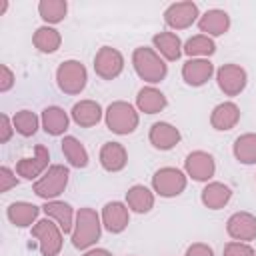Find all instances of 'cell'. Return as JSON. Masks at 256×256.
<instances>
[{"instance_id":"cell-1","label":"cell","mask_w":256,"mask_h":256,"mask_svg":"<svg viewBox=\"0 0 256 256\" xmlns=\"http://www.w3.org/2000/svg\"><path fill=\"white\" fill-rule=\"evenodd\" d=\"M102 218L100 214L94 210V208H78L76 212V220H74V228H72V234H70V240H72V246L76 250H90L98 240H100V234H102Z\"/></svg>"},{"instance_id":"cell-2","label":"cell","mask_w":256,"mask_h":256,"mask_svg":"<svg viewBox=\"0 0 256 256\" xmlns=\"http://www.w3.org/2000/svg\"><path fill=\"white\" fill-rule=\"evenodd\" d=\"M132 66L140 80H144L148 86H154L162 82L168 74L166 60L150 46H138L132 52Z\"/></svg>"},{"instance_id":"cell-3","label":"cell","mask_w":256,"mask_h":256,"mask_svg":"<svg viewBox=\"0 0 256 256\" xmlns=\"http://www.w3.org/2000/svg\"><path fill=\"white\" fill-rule=\"evenodd\" d=\"M104 122H106V128L118 136L132 134L140 124L138 108L126 100H114L104 110Z\"/></svg>"},{"instance_id":"cell-4","label":"cell","mask_w":256,"mask_h":256,"mask_svg":"<svg viewBox=\"0 0 256 256\" xmlns=\"http://www.w3.org/2000/svg\"><path fill=\"white\" fill-rule=\"evenodd\" d=\"M70 180V170L64 164H50V168L32 184V190L42 200H58V196L66 190Z\"/></svg>"},{"instance_id":"cell-5","label":"cell","mask_w":256,"mask_h":256,"mask_svg":"<svg viewBox=\"0 0 256 256\" xmlns=\"http://www.w3.org/2000/svg\"><path fill=\"white\" fill-rule=\"evenodd\" d=\"M88 84V70L80 60H64L56 68V86L68 96L80 94Z\"/></svg>"},{"instance_id":"cell-6","label":"cell","mask_w":256,"mask_h":256,"mask_svg":"<svg viewBox=\"0 0 256 256\" xmlns=\"http://www.w3.org/2000/svg\"><path fill=\"white\" fill-rule=\"evenodd\" d=\"M188 176L184 170L176 166H164L158 168L152 176V190L160 198H176L186 190Z\"/></svg>"},{"instance_id":"cell-7","label":"cell","mask_w":256,"mask_h":256,"mask_svg":"<svg viewBox=\"0 0 256 256\" xmlns=\"http://www.w3.org/2000/svg\"><path fill=\"white\" fill-rule=\"evenodd\" d=\"M32 236L38 240V248H40L42 256H58L60 254L62 244H64V232L52 218L38 220L32 226Z\"/></svg>"},{"instance_id":"cell-8","label":"cell","mask_w":256,"mask_h":256,"mask_svg":"<svg viewBox=\"0 0 256 256\" xmlns=\"http://www.w3.org/2000/svg\"><path fill=\"white\" fill-rule=\"evenodd\" d=\"M184 172L188 178L196 182H210L216 174V162L214 156L206 150H192L184 158Z\"/></svg>"},{"instance_id":"cell-9","label":"cell","mask_w":256,"mask_h":256,"mask_svg":"<svg viewBox=\"0 0 256 256\" xmlns=\"http://www.w3.org/2000/svg\"><path fill=\"white\" fill-rule=\"evenodd\" d=\"M216 84L224 96H238L248 84V74L240 64H222L216 70Z\"/></svg>"},{"instance_id":"cell-10","label":"cell","mask_w":256,"mask_h":256,"mask_svg":"<svg viewBox=\"0 0 256 256\" xmlns=\"http://www.w3.org/2000/svg\"><path fill=\"white\" fill-rule=\"evenodd\" d=\"M50 168V150L44 144L34 146L32 156H24L16 162V174L24 180H38Z\"/></svg>"},{"instance_id":"cell-11","label":"cell","mask_w":256,"mask_h":256,"mask_svg":"<svg viewBox=\"0 0 256 256\" xmlns=\"http://www.w3.org/2000/svg\"><path fill=\"white\" fill-rule=\"evenodd\" d=\"M124 70V56L118 48L102 46L94 56V72L102 80H114Z\"/></svg>"},{"instance_id":"cell-12","label":"cell","mask_w":256,"mask_h":256,"mask_svg":"<svg viewBox=\"0 0 256 256\" xmlns=\"http://www.w3.org/2000/svg\"><path fill=\"white\" fill-rule=\"evenodd\" d=\"M200 12H198V4L192 0H184V2H174L164 10V22L168 28L172 30H186L190 28L194 22H198Z\"/></svg>"},{"instance_id":"cell-13","label":"cell","mask_w":256,"mask_h":256,"mask_svg":"<svg viewBox=\"0 0 256 256\" xmlns=\"http://www.w3.org/2000/svg\"><path fill=\"white\" fill-rule=\"evenodd\" d=\"M100 218H102V226L110 234H122L130 224V208L120 200H112L104 204Z\"/></svg>"},{"instance_id":"cell-14","label":"cell","mask_w":256,"mask_h":256,"mask_svg":"<svg viewBox=\"0 0 256 256\" xmlns=\"http://www.w3.org/2000/svg\"><path fill=\"white\" fill-rule=\"evenodd\" d=\"M214 74L216 68L210 62V58H188L182 64V80L192 88L204 86Z\"/></svg>"},{"instance_id":"cell-15","label":"cell","mask_w":256,"mask_h":256,"mask_svg":"<svg viewBox=\"0 0 256 256\" xmlns=\"http://www.w3.org/2000/svg\"><path fill=\"white\" fill-rule=\"evenodd\" d=\"M226 234L236 242L256 240V216L250 212H234L226 220Z\"/></svg>"},{"instance_id":"cell-16","label":"cell","mask_w":256,"mask_h":256,"mask_svg":"<svg viewBox=\"0 0 256 256\" xmlns=\"http://www.w3.org/2000/svg\"><path fill=\"white\" fill-rule=\"evenodd\" d=\"M70 118L80 128H92V126H96L104 118V110H102L100 102L86 98V100H80V102H76L72 106Z\"/></svg>"},{"instance_id":"cell-17","label":"cell","mask_w":256,"mask_h":256,"mask_svg":"<svg viewBox=\"0 0 256 256\" xmlns=\"http://www.w3.org/2000/svg\"><path fill=\"white\" fill-rule=\"evenodd\" d=\"M198 30L204 36H222L230 30V16L222 8H210L198 18Z\"/></svg>"},{"instance_id":"cell-18","label":"cell","mask_w":256,"mask_h":256,"mask_svg":"<svg viewBox=\"0 0 256 256\" xmlns=\"http://www.w3.org/2000/svg\"><path fill=\"white\" fill-rule=\"evenodd\" d=\"M240 122V108L236 102H220L210 112V126L218 132H228Z\"/></svg>"},{"instance_id":"cell-19","label":"cell","mask_w":256,"mask_h":256,"mask_svg":"<svg viewBox=\"0 0 256 256\" xmlns=\"http://www.w3.org/2000/svg\"><path fill=\"white\" fill-rule=\"evenodd\" d=\"M180 130L174 126V124H170V122H154L152 126H150V130H148V140H150V144L156 148V150H162V152H166V150H172L178 142H180Z\"/></svg>"},{"instance_id":"cell-20","label":"cell","mask_w":256,"mask_h":256,"mask_svg":"<svg viewBox=\"0 0 256 256\" xmlns=\"http://www.w3.org/2000/svg\"><path fill=\"white\" fill-rule=\"evenodd\" d=\"M42 212L46 214V218H52L62 228L64 234H72L76 212L68 202H64V200H48V202H44Z\"/></svg>"},{"instance_id":"cell-21","label":"cell","mask_w":256,"mask_h":256,"mask_svg":"<svg viewBox=\"0 0 256 256\" xmlns=\"http://www.w3.org/2000/svg\"><path fill=\"white\" fill-rule=\"evenodd\" d=\"M98 160L106 172H120L128 164V152L120 142H104L100 148Z\"/></svg>"},{"instance_id":"cell-22","label":"cell","mask_w":256,"mask_h":256,"mask_svg":"<svg viewBox=\"0 0 256 256\" xmlns=\"http://www.w3.org/2000/svg\"><path fill=\"white\" fill-rule=\"evenodd\" d=\"M40 206L26 202V200H18L8 204L6 208V218L10 220V224H14L16 228H28L32 224H36V218L40 214Z\"/></svg>"},{"instance_id":"cell-23","label":"cell","mask_w":256,"mask_h":256,"mask_svg":"<svg viewBox=\"0 0 256 256\" xmlns=\"http://www.w3.org/2000/svg\"><path fill=\"white\" fill-rule=\"evenodd\" d=\"M152 44H154V50L168 62H176L184 52H182V40L178 34L174 32H168V30H162V32H156L152 36Z\"/></svg>"},{"instance_id":"cell-24","label":"cell","mask_w":256,"mask_h":256,"mask_svg":"<svg viewBox=\"0 0 256 256\" xmlns=\"http://www.w3.org/2000/svg\"><path fill=\"white\" fill-rule=\"evenodd\" d=\"M70 116L64 108L60 106H46L40 114V122H42V130L50 136H62L68 126H70Z\"/></svg>"},{"instance_id":"cell-25","label":"cell","mask_w":256,"mask_h":256,"mask_svg":"<svg viewBox=\"0 0 256 256\" xmlns=\"http://www.w3.org/2000/svg\"><path fill=\"white\" fill-rule=\"evenodd\" d=\"M232 198V188L224 182H206V186L200 192V202L208 210H220L224 208Z\"/></svg>"},{"instance_id":"cell-26","label":"cell","mask_w":256,"mask_h":256,"mask_svg":"<svg viewBox=\"0 0 256 256\" xmlns=\"http://www.w3.org/2000/svg\"><path fill=\"white\" fill-rule=\"evenodd\" d=\"M168 100L164 96L162 90H158L156 86H142L136 94V108L138 112L144 114H158L166 108Z\"/></svg>"},{"instance_id":"cell-27","label":"cell","mask_w":256,"mask_h":256,"mask_svg":"<svg viewBox=\"0 0 256 256\" xmlns=\"http://www.w3.org/2000/svg\"><path fill=\"white\" fill-rule=\"evenodd\" d=\"M154 190H150L144 184H134L126 192V206L136 214H146L154 208Z\"/></svg>"},{"instance_id":"cell-28","label":"cell","mask_w":256,"mask_h":256,"mask_svg":"<svg viewBox=\"0 0 256 256\" xmlns=\"http://www.w3.org/2000/svg\"><path fill=\"white\" fill-rule=\"evenodd\" d=\"M60 148H62V154L72 168H86L88 166V162H90L88 150L76 136H64L60 142Z\"/></svg>"},{"instance_id":"cell-29","label":"cell","mask_w":256,"mask_h":256,"mask_svg":"<svg viewBox=\"0 0 256 256\" xmlns=\"http://www.w3.org/2000/svg\"><path fill=\"white\" fill-rule=\"evenodd\" d=\"M32 44L42 54H54L62 44V34L54 26L44 24V26L36 28V32L32 36Z\"/></svg>"},{"instance_id":"cell-30","label":"cell","mask_w":256,"mask_h":256,"mask_svg":"<svg viewBox=\"0 0 256 256\" xmlns=\"http://www.w3.org/2000/svg\"><path fill=\"white\" fill-rule=\"evenodd\" d=\"M232 154L240 164H256V132L240 134L232 144Z\"/></svg>"},{"instance_id":"cell-31","label":"cell","mask_w":256,"mask_h":256,"mask_svg":"<svg viewBox=\"0 0 256 256\" xmlns=\"http://www.w3.org/2000/svg\"><path fill=\"white\" fill-rule=\"evenodd\" d=\"M182 52H184L188 58H210V56L216 52V42H214L210 36L196 34V36H190V38L184 42Z\"/></svg>"},{"instance_id":"cell-32","label":"cell","mask_w":256,"mask_h":256,"mask_svg":"<svg viewBox=\"0 0 256 256\" xmlns=\"http://www.w3.org/2000/svg\"><path fill=\"white\" fill-rule=\"evenodd\" d=\"M38 14L48 26L58 24L68 14V2L66 0H40L38 2Z\"/></svg>"},{"instance_id":"cell-33","label":"cell","mask_w":256,"mask_h":256,"mask_svg":"<svg viewBox=\"0 0 256 256\" xmlns=\"http://www.w3.org/2000/svg\"><path fill=\"white\" fill-rule=\"evenodd\" d=\"M12 124H14V130H16L20 136H24V138L34 136V134L38 132V128L42 126L38 114L32 112V110H26V108H24V110H18V112L12 116Z\"/></svg>"},{"instance_id":"cell-34","label":"cell","mask_w":256,"mask_h":256,"mask_svg":"<svg viewBox=\"0 0 256 256\" xmlns=\"http://www.w3.org/2000/svg\"><path fill=\"white\" fill-rule=\"evenodd\" d=\"M254 248L250 246V242H228L222 250V256H254Z\"/></svg>"},{"instance_id":"cell-35","label":"cell","mask_w":256,"mask_h":256,"mask_svg":"<svg viewBox=\"0 0 256 256\" xmlns=\"http://www.w3.org/2000/svg\"><path fill=\"white\" fill-rule=\"evenodd\" d=\"M18 186V176L12 168L8 166H2L0 168V192H8L10 188Z\"/></svg>"},{"instance_id":"cell-36","label":"cell","mask_w":256,"mask_h":256,"mask_svg":"<svg viewBox=\"0 0 256 256\" xmlns=\"http://www.w3.org/2000/svg\"><path fill=\"white\" fill-rule=\"evenodd\" d=\"M14 132H16V130H14L12 118H10L8 114H2V116H0V144H6V142L12 138Z\"/></svg>"},{"instance_id":"cell-37","label":"cell","mask_w":256,"mask_h":256,"mask_svg":"<svg viewBox=\"0 0 256 256\" xmlns=\"http://www.w3.org/2000/svg\"><path fill=\"white\" fill-rule=\"evenodd\" d=\"M16 82V76L14 72L6 66V64H0V92H8Z\"/></svg>"},{"instance_id":"cell-38","label":"cell","mask_w":256,"mask_h":256,"mask_svg":"<svg viewBox=\"0 0 256 256\" xmlns=\"http://www.w3.org/2000/svg\"><path fill=\"white\" fill-rule=\"evenodd\" d=\"M184 256H214V250H212V246H208L204 242H194L186 248Z\"/></svg>"},{"instance_id":"cell-39","label":"cell","mask_w":256,"mask_h":256,"mask_svg":"<svg viewBox=\"0 0 256 256\" xmlns=\"http://www.w3.org/2000/svg\"><path fill=\"white\" fill-rule=\"evenodd\" d=\"M82 256H114V254L110 250H106V248H90Z\"/></svg>"},{"instance_id":"cell-40","label":"cell","mask_w":256,"mask_h":256,"mask_svg":"<svg viewBox=\"0 0 256 256\" xmlns=\"http://www.w3.org/2000/svg\"><path fill=\"white\" fill-rule=\"evenodd\" d=\"M6 8H8V2H6V0H2V6H0V16L6 12Z\"/></svg>"},{"instance_id":"cell-41","label":"cell","mask_w":256,"mask_h":256,"mask_svg":"<svg viewBox=\"0 0 256 256\" xmlns=\"http://www.w3.org/2000/svg\"><path fill=\"white\" fill-rule=\"evenodd\" d=\"M254 256H256V254H254Z\"/></svg>"}]
</instances>
